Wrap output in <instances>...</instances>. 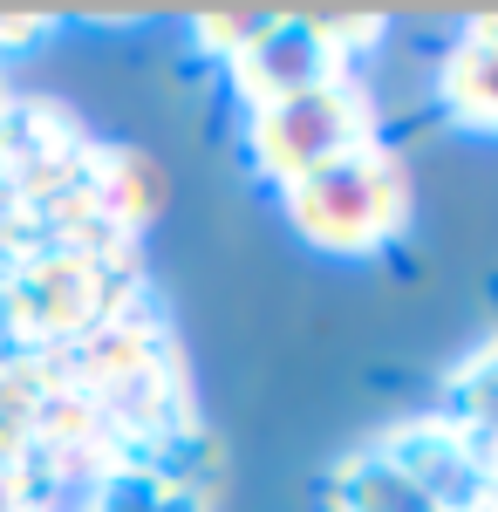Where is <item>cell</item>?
<instances>
[{
  "instance_id": "277c9868",
  "label": "cell",
  "mask_w": 498,
  "mask_h": 512,
  "mask_svg": "<svg viewBox=\"0 0 498 512\" xmlns=\"http://www.w3.org/2000/svg\"><path fill=\"white\" fill-rule=\"evenodd\" d=\"M444 103L458 123L498 130V21H471L444 62Z\"/></svg>"
},
{
  "instance_id": "7a4b0ae2",
  "label": "cell",
  "mask_w": 498,
  "mask_h": 512,
  "mask_svg": "<svg viewBox=\"0 0 498 512\" xmlns=\"http://www.w3.org/2000/svg\"><path fill=\"white\" fill-rule=\"evenodd\" d=\"M246 144H253V164H260L267 178L294 185L307 171L362 151V144H369V110H362V96H355L348 82H321V89H301V96L260 103Z\"/></svg>"
},
{
  "instance_id": "3957f363",
  "label": "cell",
  "mask_w": 498,
  "mask_h": 512,
  "mask_svg": "<svg viewBox=\"0 0 498 512\" xmlns=\"http://www.w3.org/2000/svg\"><path fill=\"white\" fill-rule=\"evenodd\" d=\"M335 41L321 21H287V14H267V28L232 55V76L246 89V103H280V96H301V89H321V82H342L335 76Z\"/></svg>"
},
{
  "instance_id": "5b68a950",
  "label": "cell",
  "mask_w": 498,
  "mask_h": 512,
  "mask_svg": "<svg viewBox=\"0 0 498 512\" xmlns=\"http://www.w3.org/2000/svg\"><path fill=\"white\" fill-rule=\"evenodd\" d=\"M342 506L348 512H437V499H430L396 458H362V465H348V478H342Z\"/></svg>"
},
{
  "instance_id": "8992f818",
  "label": "cell",
  "mask_w": 498,
  "mask_h": 512,
  "mask_svg": "<svg viewBox=\"0 0 498 512\" xmlns=\"http://www.w3.org/2000/svg\"><path fill=\"white\" fill-rule=\"evenodd\" d=\"M260 28H267V14H239V21H205V41H219V48H226V62H232V55H239L246 41L260 35Z\"/></svg>"
},
{
  "instance_id": "6da1fadb",
  "label": "cell",
  "mask_w": 498,
  "mask_h": 512,
  "mask_svg": "<svg viewBox=\"0 0 498 512\" xmlns=\"http://www.w3.org/2000/svg\"><path fill=\"white\" fill-rule=\"evenodd\" d=\"M287 219L321 253H376L403 226V171L376 144H362V151L294 178L287 185Z\"/></svg>"
}]
</instances>
